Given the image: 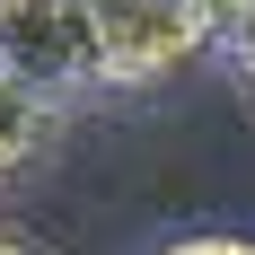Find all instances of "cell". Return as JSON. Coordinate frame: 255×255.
Masks as SVG:
<instances>
[{
    "instance_id": "cell-5",
    "label": "cell",
    "mask_w": 255,
    "mask_h": 255,
    "mask_svg": "<svg viewBox=\"0 0 255 255\" xmlns=\"http://www.w3.org/2000/svg\"><path fill=\"white\" fill-rule=\"evenodd\" d=\"M167 255H255V238H176Z\"/></svg>"
},
{
    "instance_id": "cell-3",
    "label": "cell",
    "mask_w": 255,
    "mask_h": 255,
    "mask_svg": "<svg viewBox=\"0 0 255 255\" xmlns=\"http://www.w3.org/2000/svg\"><path fill=\"white\" fill-rule=\"evenodd\" d=\"M44 150H53V97L0 71V185H9V176H26Z\"/></svg>"
},
{
    "instance_id": "cell-4",
    "label": "cell",
    "mask_w": 255,
    "mask_h": 255,
    "mask_svg": "<svg viewBox=\"0 0 255 255\" xmlns=\"http://www.w3.org/2000/svg\"><path fill=\"white\" fill-rule=\"evenodd\" d=\"M220 53H229V71L255 88V0H220Z\"/></svg>"
},
{
    "instance_id": "cell-2",
    "label": "cell",
    "mask_w": 255,
    "mask_h": 255,
    "mask_svg": "<svg viewBox=\"0 0 255 255\" xmlns=\"http://www.w3.org/2000/svg\"><path fill=\"white\" fill-rule=\"evenodd\" d=\"M0 71L26 79V88H44V97L97 79L88 0H0Z\"/></svg>"
},
{
    "instance_id": "cell-1",
    "label": "cell",
    "mask_w": 255,
    "mask_h": 255,
    "mask_svg": "<svg viewBox=\"0 0 255 255\" xmlns=\"http://www.w3.org/2000/svg\"><path fill=\"white\" fill-rule=\"evenodd\" d=\"M88 26L106 88H150L220 44V0H88Z\"/></svg>"
},
{
    "instance_id": "cell-6",
    "label": "cell",
    "mask_w": 255,
    "mask_h": 255,
    "mask_svg": "<svg viewBox=\"0 0 255 255\" xmlns=\"http://www.w3.org/2000/svg\"><path fill=\"white\" fill-rule=\"evenodd\" d=\"M0 255H35V247H26V238H9V229H0Z\"/></svg>"
}]
</instances>
